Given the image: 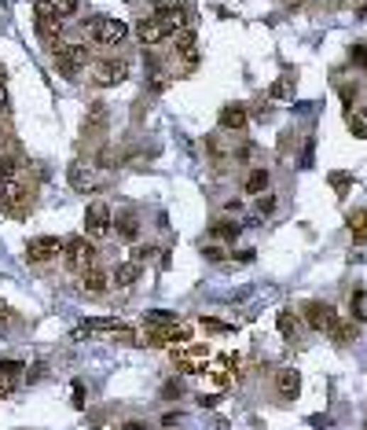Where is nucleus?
<instances>
[{"label":"nucleus","mask_w":367,"mask_h":430,"mask_svg":"<svg viewBox=\"0 0 367 430\" xmlns=\"http://www.w3.org/2000/svg\"><path fill=\"white\" fill-rule=\"evenodd\" d=\"M172 37H177V59L184 63V74H191V70L199 67V33L191 30V26H184Z\"/></svg>","instance_id":"9b49d317"},{"label":"nucleus","mask_w":367,"mask_h":430,"mask_svg":"<svg viewBox=\"0 0 367 430\" xmlns=\"http://www.w3.org/2000/svg\"><path fill=\"white\" fill-rule=\"evenodd\" d=\"M250 155H253V144H243L239 151H235V162H250Z\"/></svg>","instance_id":"58836bf2"},{"label":"nucleus","mask_w":367,"mask_h":430,"mask_svg":"<svg viewBox=\"0 0 367 430\" xmlns=\"http://www.w3.org/2000/svg\"><path fill=\"white\" fill-rule=\"evenodd\" d=\"M239 353H221V357H209L206 360V372L213 375V382H221V386H228V382H235L239 379Z\"/></svg>","instance_id":"9d476101"},{"label":"nucleus","mask_w":367,"mask_h":430,"mask_svg":"<svg viewBox=\"0 0 367 430\" xmlns=\"http://www.w3.org/2000/svg\"><path fill=\"white\" fill-rule=\"evenodd\" d=\"M121 430H147V426H143V423H125Z\"/></svg>","instance_id":"a18cd8bd"},{"label":"nucleus","mask_w":367,"mask_h":430,"mask_svg":"<svg viewBox=\"0 0 367 430\" xmlns=\"http://www.w3.org/2000/svg\"><path fill=\"white\" fill-rule=\"evenodd\" d=\"M18 144L15 140H8V136H0V177L4 173H11V169H18Z\"/></svg>","instance_id":"aec40b11"},{"label":"nucleus","mask_w":367,"mask_h":430,"mask_svg":"<svg viewBox=\"0 0 367 430\" xmlns=\"http://www.w3.org/2000/svg\"><path fill=\"white\" fill-rule=\"evenodd\" d=\"M136 279H140V265H136V262H118V265H114V272H111V284H114L118 291L133 287Z\"/></svg>","instance_id":"f3484780"},{"label":"nucleus","mask_w":367,"mask_h":430,"mask_svg":"<svg viewBox=\"0 0 367 430\" xmlns=\"http://www.w3.org/2000/svg\"><path fill=\"white\" fill-rule=\"evenodd\" d=\"M52 4H55L59 18H70V15H77V8H81V0H52Z\"/></svg>","instance_id":"7c9ffc66"},{"label":"nucleus","mask_w":367,"mask_h":430,"mask_svg":"<svg viewBox=\"0 0 367 430\" xmlns=\"http://www.w3.org/2000/svg\"><path fill=\"white\" fill-rule=\"evenodd\" d=\"M209 235H213V240H221V243H231L235 235H239V225H235V221H213Z\"/></svg>","instance_id":"b1692460"},{"label":"nucleus","mask_w":367,"mask_h":430,"mask_svg":"<svg viewBox=\"0 0 367 430\" xmlns=\"http://www.w3.org/2000/svg\"><path fill=\"white\" fill-rule=\"evenodd\" d=\"M128 70H133V63H128L125 55H103L89 67V77H92L96 89H111V85L128 77Z\"/></svg>","instance_id":"20e7f679"},{"label":"nucleus","mask_w":367,"mask_h":430,"mask_svg":"<svg viewBox=\"0 0 367 430\" xmlns=\"http://www.w3.org/2000/svg\"><path fill=\"white\" fill-rule=\"evenodd\" d=\"M74 404H77V408H81V404H84V386H81V382H77V386H74Z\"/></svg>","instance_id":"a19ab883"},{"label":"nucleus","mask_w":367,"mask_h":430,"mask_svg":"<svg viewBox=\"0 0 367 430\" xmlns=\"http://www.w3.org/2000/svg\"><path fill=\"white\" fill-rule=\"evenodd\" d=\"M11 394V379H0V397H8Z\"/></svg>","instance_id":"c03bdc74"},{"label":"nucleus","mask_w":367,"mask_h":430,"mask_svg":"<svg viewBox=\"0 0 367 430\" xmlns=\"http://www.w3.org/2000/svg\"><path fill=\"white\" fill-rule=\"evenodd\" d=\"M84 33H89V41H96V45L103 48H118L121 41L128 37V26L121 23V18H111V15H96L84 23Z\"/></svg>","instance_id":"7ed1b4c3"},{"label":"nucleus","mask_w":367,"mask_h":430,"mask_svg":"<svg viewBox=\"0 0 367 430\" xmlns=\"http://www.w3.org/2000/svg\"><path fill=\"white\" fill-rule=\"evenodd\" d=\"M77 287L89 294V298H103L106 294V287H111V272H106L103 265H84L81 272H77Z\"/></svg>","instance_id":"1a4fd4ad"},{"label":"nucleus","mask_w":367,"mask_h":430,"mask_svg":"<svg viewBox=\"0 0 367 430\" xmlns=\"http://www.w3.org/2000/svg\"><path fill=\"white\" fill-rule=\"evenodd\" d=\"M341 100H345V107H353L356 103V85H341Z\"/></svg>","instance_id":"4c0bfd02"},{"label":"nucleus","mask_w":367,"mask_h":430,"mask_svg":"<svg viewBox=\"0 0 367 430\" xmlns=\"http://www.w3.org/2000/svg\"><path fill=\"white\" fill-rule=\"evenodd\" d=\"M331 338L338 342V346H349V342H356V338H360L356 320H338V324L331 328Z\"/></svg>","instance_id":"4be33fe9"},{"label":"nucleus","mask_w":367,"mask_h":430,"mask_svg":"<svg viewBox=\"0 0 367 430\" xmlns=\"http://www.w3.org/2000/svg\"><path fill=\"white\" fill-rule=\"evenodd\" d=\"M246 122H250V111H246V103H228L224 111H221V129H246Z\"/></svg>","instance_id":"dca6fc26"},{"label":"nucleus","mask_w":367,"mask_h":430,"mask_svg":"<svg viewBox=\"0 0 367 430\" xmlns=\"http://www.w3.org/2000/svg\"><path fill=\"white\" fill-rule=\"evenodd\" d=\"M169 89V77L165 74H155V77H150V92H155V96H162Z\"/></svg>","instance_id":"f704fd0d"},{"label":"nucleus","mask_w":367,"mask_h":430,"mask_svg":"<svg viewBox=\"0 0 367 430\" xmlns=\"http://www.w3.org/2000/svg\"><path fill=\"white\" fill-rule=\"evenodd\" d=\"M23 372H26V368H23L18 360H0V379H18Z\"/></svg>","instance_id":"c85d7f7f"},{"label":"nucleus","mask_w":367,"mask_h":430,"mask_svg":"<svg viewBox=\"0 0 367 430\" xmlns=\"http://www.w3.org/2000/svg\"><path fill=\"white\" fill-rule=\"evenodd\" d=\"M114 228H118V235H121V240L136 243V235H140V217H136L133 210H121L118 217H114Z\"/></svg>","instance_id":"a211bd4d"},{"label":"nucleus","mask_w":367,"mask_h":430,"mask_svg":"<svg viewBox=\"0 0 367 430\" xmlns=\"http://www.w3.org/2000/svg\"><path fill=\"white\" fill-rule=\"evenodd\" d=\"M89 48L81 41H55L52 45V67L62 74V77H77L84 67H89Z\"/></svg>","instance_id":"f257e3e1"},{"label":"nucleus","mask_w":367,"mask_h":430,"mask_svg":"<svg viewBox=\"0 0 367 430\" xmlns=\"http://www.w3.org/2000/svg\"><path fill=\"white\" fill-rule=\"evenodd\" d=\"M199 324H202L206 335H224V331H235V328H239V324H224V320H213V316H202Z\"/></svg>","instance_id":"bb28decb"},{"label":"nucleus","mask_w":367,"mask_h":430,"mask_svg":"<svg viewBox=\"0 0 367 430\" xmlns=\"http://www.w3.org/2000/svg\"><path fill=\"white\" fill-rule=\"evenodd\" d=\"M206 360H209V350H206V346H184V350H172V364H177V372H184V375L206 372Z\"/></svg>","instance_id":"f8f14e48"},{"label":"nucleus","mask_w":367,"mask_h":430,"mask_svg":"<svg viewBox=\"0 0 367 430\" xmlns=\"http://www.w3.org/2000/svg\"><path fill=\"white\" fill-rule=\"evenodd\" d=\"M0 324H15V313H11V306L0 298Z\"/></svg>","instance_id":"e433bc0d"},{"label":"nucleus","mask_w":367,"mask_h":430,"mask_svg":"<svg viewBox=\"0 0 367 430\" xmlns=\"http://www.w3.org/2000/svg\"><path fill=\"white\" fill-rule=\"evenodd\" d=\"M345 129H349L353 136L367 140V107H349V114H345Z\"/></svg>","instance_id":"5701e85b"},{"label":"nucleus","mask_w":367,"mask_h":430,"mask_svg":"<svg viewBox=\"0 0 367 430\" xmlns=\"http://www.w3.org/2000/svg\"><path fill=\"white\" fill-rule=\"evenodd\" d=\"M257 213H261V217L275 213V195H272V191H265V195H261V203H257Z\"/></svg>","instance_id":"72a5a7b5"},{"label":"nucleus","mask_w":367,"mask_h":430,"mask_svg":"<svg viewBox=\"0 0 367 430\" xmlns=\"http://www.w3.org/2000/svg\"><path fill=\"white\" fill-rule=\"evenodd\" d=\"M202 250H206V257H213V262H221V257H224L217 247H202Z\"/></svg>","instance_id":"37998d69"},{"label":"nucleus","mask_w":367,"mask_h":430,"mask_svg":"<svg viewBox=\"0 0 367 430\" xmlns=\"http://www.w3.org/2000/svg\"><path fill=\"white\" fill-rule=\"evenodd\" d=\"M297 394H301V375H297L294 368H283V372L275 375V397L290 404Z\"/></svg>","instance_id":"2eb2a0df"},{"label":"nucleus","mask_w":367,"mask_h":430,"mask_svg":"<svg viewBox=\"0 0 367 430\" xmlns=\"http://www.w3.org/2000/svg\"><path fill=\"white\" fill-rule=\"evenodd\" d=\"M59 254H62L59 235H37V240H30V247H26V262L30 265H48V262H55Z\"/></svg>","instance_id":"6e6552de"},{"label":"nucleus","mask_w":367,"mask_h":430,"mask_svg":"<svg viewBox=\"0 0 367 430\" xmlns=\"http://www.w3.org/2000/svg\"><path fill=\"white\" fill-rule=\"evenodd\" d=\"M147 4L155 8V15H158V11H180L184 0H147Z\"/></svg>","instance_id":"2f4dec72"},{"label":"nucleus","mask_w":367,"mask_h":430,"mask_svg":"<svg viewBox=\"0 0 367 430\" xmlns=\"http://www.w3.org/2000/svg\"><path fill=\"white\" fill-rule=\"evenodd\" d=\"M268 188H272V173H268V169H250L246 181H243V191H246V195H265Z\"/></svg>","instance_id":"6ab92c4d"},{"label":"nucleus","mask_w":367,"mask_h":430,"mask_svg":"<svg viewBox=\"0 0 367 430\" xmlns=\"http://www.w3.org/2000/svg\"><path fill=\"white\" fill-rule=\"evenodd\" d=\"M30 203V184L23 177V169H11V173L0 177V206H4L11 217H23Z\"/></svg>","instance_id":"f03ea898"},{"label":"nucleus","mask_w":367,"mask_h":430,"mask_svg":"<svg viewBox=\"0 0 367 430\" xmlns=\"http://www.w3.org/2000/svg\"><path fill=\"white\" fill-rule=\"evenodd\" d=\"M96 262V250H92V240H84V235H74V240L62 243V265L70 272H81L84 265Z\"/></svg>","instance_id":"423d86ee"},{"label":"nucleus","mask_w":367,"mask_h":430,"mask_svg":"<svg viewBox=\"0 0 367 430\" xmlns=\"http://www.w3.org/2000/svg\"><path fill=\"white\" fill-rule=\"evenodd\" d=\"M0 81H4V67H0Z\"/></svg>","instance_id":"49530a36"},{"label":"nucleus","mask_w":367,"mask_h":430,"mask_svg":"<svg viewBox=\"0 0 367 430\" xmlns=\"http://www.w3.org/2000/svg\"><path fill=\"white\" fill-rule=\"evenodd\" d=\"M349 235H353V243H356V247L367 243V206H360V210L349 213Z\"/></svg>","instance_id":"412c9836"},{"label":"nucleus","mask_w":367,"mask_h":430,"mask_svg":"<svg viewBox=\"0 0 367 430\" xmlns=\"http://www.w3.org/2000/svg\"><path fill=\"white\" fill-rule=\"evenodd\" d=\"M327 181H331V188H334V195H345V191H349V184H353V173H345V169H334Z\"/></svg>","instance_id":"cd10ccee"},{"label":"nucleus","mask_w":367,"mask_h":430,"mask_svg":"<svg viewBox=\"0 0 367 430\" xmlns=\"http://www.w3.org/2000/svg\"><path fill=\"white\" fill-rule=\"evenodd\" d=\"M217 401H221V397H217V394H209V397H206V394H202V397H199V404H202V408H213V404H217Z\"/></svg>","instance_id":"79ce46f5"},{"label":"nucleus","mask_w":367,"mask_h":430,"mask_svg":"<svg viewBox=\"0 0 367 430\" xmlns=\"http://www.w3.org/2000/svg\"><path fill=\"white\" fill-rule=\"evenodd\" d=\"M297 331H301V316L290 313V309H287V313H279V335H283V338H294Z\"/></svg>","instance_id":"393cba45"},{"label":"nucleus","mask_w":367,"mask_h":430,"mask_svg":"<svg viewBox=\"0 0 367 430\" xmlns=\"http://www.w3.org/2000/svg\"><path fill=\"white\" fill-rule=\"evenodd\" d=\"M272 100H294V77L287 74V77H279L275 85H272V92H268Z\"/></svg>","instance_id":"a878e982"},{"label":"nucleus","mask_w":367,"mask_h":430,"mask_svg":"<svg viewBox=\"0 0 367 430\" xmlns=\"http://www.w3.org/2000/svg\"><path fill=\"white\" fill-rule=\"evenodd\" d=\"M349 63H353V67H363V70H367V45H353V48H349Z\"/></svg>","instance_id":"473e14b6"},{"label":"nucleus","mask_w":367,"mask_h":430,"mask_svg":"<svg viewBox=\"0 0 367 430\" xmlns=\"http://www.w3.org/2000/svg\"><path fill=\"white\" fill-rule=\"evenodd\" d=\"M305 324H309L312 331L331 335V328L338 324V313H334V306H327V302H305Z\"/></svg>","instance_id":"ddd939ff"},{"label":"nucleus","mask_w":367,"mask_h":430,"mask_svg":"<svg viewBox=\"0 0 367 430\" xmlns=\"http://www.w3.org/2000/svg\"><path fill=\"white\" fill-rule=\"evenodd\" d=\"M172 320H177L172 313H147L143 324H147V328H165V324H172Z\"/></svg>","instance_id":"c756f323"},{"label":"nucleus","mask_w":367,"mask_h":430,"mask_svg":"<svg viewBox=\"0 0 367 430\" xmlns=\"http://www.w3.org/2000/svg\"><path fill=\"white\" fill-rule=\"evenodd\" d=\"M180 394H184V386H180V382H169V386H162V397H165V401L180 397Z\"/></svg>","instance_id":"c9c22d12"},{"label":"nucleus","mask_w":367,"mask_h":430,"mask_svg":"<svg viewBox=\"0 0 367 430\" xmlns=\"http://www.w3.org/2000/svg\"><path fill=\"white\" fill-rule=\"evenodd\" d=\"M111 228H114V210L99 199H92L84 206V235H89V240H106Z\"/></svg>","instance_id":"39448f33"},{"label":"nucleus","mask_w":367,"mask_h":430,"mask_svg":"<svg viewBox=\"0 0 367 430\" xmlns=\"http://www.w3.org/2000/svg\"><path fill=\"white\" fill-rule=\"evenodd\" d=\"M67 177H70V188L77 191V195H92V191H99V188H103L99 169H96V166H89V162H70Z\"/></svg>","instance_id":"0eeeda50"},{"label":"nucleus","mask_w":367,"mask_h":430,"mask_svg":"<svg viewBox=\"0 0 367 430\" xmlns=\"http://www.w3.org/2000/svg\"><path fill=\"white\" fill-rule=\"evenodd\" d=\"M4 111H8V89H4V81H0V118H4Z\"/></svg>","instance_id":"ea45409f"},{"label":"nucleus","mask_w":367,"mask_h":430,"mask_svg":"<svg viewBox=\"0 0 367 430\" xmlns=\"http://www.w3.org/2000/svg\"><path fill=\"white\" fill-rule=\"evenodd\" d=\"M165 37H172V33L162 26V18H158V15H150V18H140V23H136V41H140L143 48H150V45H162Z\"/></svg>","instance_id":"4468645a"}]
</instances>
